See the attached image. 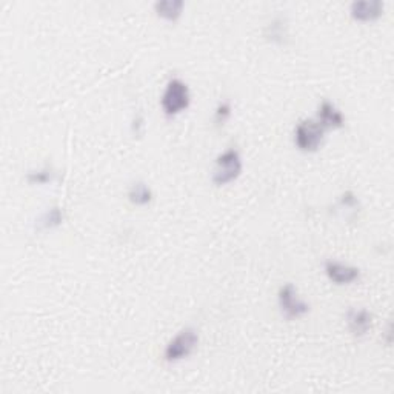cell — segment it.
I'll use <instances>...</instances> for the list:
<instances>
[{"label": "cell", "mask_w": 394, "mask_h": 394, "mask_svg": "<svg viewBox=\"0 0 394 394\" xmlns=\"http://www.w3.org/2000/svg\"><path fill=\"white\" fill-rule=\"evenodd\" d=\"M346 323H349V328L354 336H365L368 330L372 328L373 314L364 308L362 310H350L346 313Z\"/></svg>", "instance_id": "9"}, {"label": "cell", "mask_w": 394, "mask_h": 394, "mask_svg": "<svg viewBox=\"0 0 394 394\" xmlns=\"http://www.w3.org/2000/svg\"><path fill=\"white\" fill-rule=\"evenodd\" d=\"M242 173V159L237 150L230 148L223 151L216 157L214 171H213V183L222 187L230 182L236 181Z\"/></svg>", "instance_id": "1"}, {"label": "cell", "mask_w": 394, "mask_h": 394, "mask_svg": "<svg viewBox=\"0 0 394 394\" xmlns=\"http://www.w3.org/2000/svg\"><path fill=\"white\" fill-rule=\"evenodd\" d=\"M277 302L282 314L287 319H297L302 318L308 311H310V305L305 300L297 296V290L293 283H285L277 293Z\"/></svg>", "instance_id": "5"}, {"label": "cell", "mask_w": 394, "mask_h": 394, "mask_svg": "<svg viewBox=\"0 0 394 394\" xmlns=\"http://www.w3.org/2000/svg\"><path fill=\"white\" fill-rule=\"evenodd\" d=\"M384 2L381 0H365V2H353L350 14L358 22H373L384 14Z\"/></svg>", "instance_id": "7"}, {"label": "cell", "mask_w": 394, "mask_h": 394, "mask_svg": "<svg viewBox=\"0 0 394 394\" xmlns=\"http://www.w3.org/2000/svg\"><path fill=\"white\" fill-rule=\"evenodd\" d=\"M190 106V90L183 80L174 79L167 83L164 96H162V110L169 118L181 114Z\"/></svg>", "instance_id": "2"}, {"label": "cell", "mask_w": 394, "mask_h": 394, "mask_svg": "<svg viewBox=\"0 0 394 394\" xmlns=\"http://www.w3.org/2000/svg\"><path fill=\"white\" fill-rule=\"evenodd\" d=\"M325 273L331 282L337 285H349L356 282L360 277V269L356 267L344 265L341 262L328 260L325 264Z\"/></svg>", "instance_id": "6"}, {"label": "cell", "mask_w": 394, "mask_h": 394, "mask_svg": "<svg viewBox=\"0 0 394 394\" xmlns=\"http://www.w3.org/2000/svg\"><path fill=\"white\" fill-rule=\"evenodd\" d=\"M128 199L131 204L137 206L148 205L153 200V191L146 183L136 182L131 185V188L128 191Z\"/></svg>", "instance_id": "12"}, {"label": "cell", "mask_w": 394, "mask_h": 394, "mask_svg": "<svg viewBox=\"0 0 394 394\" xmlns=\"http://www.w3.org/2000/svg\"><path fill=\"white\" fill-rule=\"evenodd\" d=\"M325 131L327 129L316 119L300 120L295 129V143L304 153L318 151L322 145L323 136H325Z\"/></svg>", "instance_id": "3"}, {"label": "cell", "mask_w": 394, "mask_h": 394, "mask_svg": "<svg viewBox=\"0 0 394 394\" xmlns=\"http://www.w3.org/2000/svg\"><path fill=\"white\" fill-rule=\"evenodd\" d=\"M64 222V211L59 206H52L51 210L46 211L41 219L37 220L38 230H48V228H56L62 225Z\"/></svg>", "instance_id": "13"}, {"label": "cell", "mask_w": 394, "mask_h": 394, "mask_svg": "<svg viewBox=\"0 0 394 394\" xmlns=\"http://www.w3.org/2000/svg\"><path fill=\"white\" fill-rule=\"evenodd\" d=\"M199 344V336L195 328L187 327L183 328L181 333L173 337V341L165 346L164 351V359L167 362H179L185 358H188L190 354L195 351V349Z\"/></svg>", "instance_id": "4"}, {"label": "cell", "mask_w": 394, "mask_h": 394, "mask_svg": "<svg viewBox=\"0 0 394 394\" xmlns=\"http://www.w3.org/2000/svg\"><path fill=\"white\" fill-rule=\"evenodd\" d=\"M183 6L185 3L182 0H159V2L154 3V11L162 19L176 22L182 15Z\"/></svg>", "instance_id": "10"}, {"label": "cell", "mask_w": 394, "mask_h": 394, "mask_svg": "<svg viewBox=\"0 0 394 394\" xmlns=\"http://www.w3.org/2000/svg\"><path fill=\"white\" fill-rule=\"evenodd\" d=\"M264 36L269 42L283 45L288 38L287 22H285L282 17L274 19L272 23H269V25H267V28L264 31Z\"/></svg>", "instance_id": "11"}, {"label": "cell", "mask_w": 394, "mask_h": 394, "mask_svg": "<svg viewBox=\"0 0 394 394\" xmlns=\"http://www.w3.org/2000/svg\"><path fill=\"white\" fill-rule=\"evenodd\" d=\"M316 120H318L325 129H337L345 125V118L341 110L327 99L321 102L318 110V119Z\"/></svg>", "instance_id": "8"}, {"label": "cell", "mask_w": 394, "mask_h": 394, "mask_svg": "<svg viewBox=\"0 0 394 394\" xmlns=\"http://www.w3.org/2000/svg\"><path fill=\"white\" fill-rule=\"evenodd\" d=\"M231 115V105L227 100L219 104V106L216 108V114H214V122L216 125H223L228 120V118Z\"/></svg>", "instance_id": "15"}, {"label": "cell", "mask_w": 394, "mask_h": 394, "mask_svg": "<svg viewBox=\"0 0 394 394\" xmlns=\"http://www.w3.org/2000/svg\"><path fill=\"white\" fill-rule=\"evenodd\" d=\"M54 179V173L51 168H43L41 171H31L27 174V181L31 185H43Z\"/></svg>", "instance_id": "14"}]
</instances>
